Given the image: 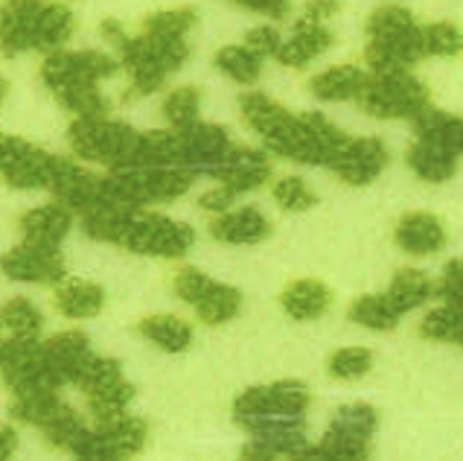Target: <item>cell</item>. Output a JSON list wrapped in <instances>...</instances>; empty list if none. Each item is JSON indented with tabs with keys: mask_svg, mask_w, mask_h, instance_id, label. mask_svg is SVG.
I'll list each match as a JSON object with an SVG mask.
<instances>
[{
	"mask_svg": "<svg viewBox=\"0 0 463 461\" xmlns=\"http://www.w3.org/2000/svg\"><path fill=\"white\" fill-rule=\"evenodd\" d=\"M90 240L128 248L135 255L178 260L195 243V231L187 222H178L157 210H128V207H97L82 216Z\"/></svg>",
	"mask_w": 463,
	"mask_h": 461,
	"instance_id": "cell-1",
	"label": "cell"
},
{
	"mask_svg": "<svg viewBox=\"0 0 463 461\" xmlns=\"http://www.w3.org/2000/svg\"><path fill=\"white\" fill-rule=\"evenodd\" d=\"M120 71V62L99 50H59L44 56L42 79L64 109L76 114V120L109 117L111 102L99 94L102 79Z\"/></svg>",
	"mask_w": 463,
	"mask_h": 461,
	"instance_id": "cell-2",
	"label": "cell"
},
{
	"mask_svg": "<svg viewBox=\"0 0 463 461\" xmlns=\"http://www.w3.org/2000/svg\"><path fill=\"white\" fill-rule=\"evenodd\" d=\"M102 35L111 47H117V62L128 73V97H149L161 88L166 79L181 71V64L190 59L187 38H169L155 33L128 35L126 26L117 18L102 21Z\"/></svg>",
	"mask_w": 463,
	"mask_h": 461,
	"instance_id": "cell-3",
	"label": "cell"
},
{
	"mask_svg": "<svg viewBox=\"0 0 463 461\" xmlns=\"http://www.w3.org/2000/svg\"><path fill=\"white\" fill-rule=\"evenodd\" d=\"M76 30L73 12L64 4H35V0H12L0 6V53H59Z\"/></svg>",
	"mask_w": 463,
	"mask_h": 461,
	"instance_id": "cell-4",
	"label": "cell"
},
{
	"mask_svg": "<svg viewBox=\"0 0 463 461\" xmlns=\"http://www.w3.org/2000/svg\"><path fill=\"white\" fill-rule=\"evenodd\" d=\"M68 143L76 158L109 167L111 173L143 167V131L131 129L128 123L111 120V117H90V120H76L73 117Z\"/></svg>",
	"mask_w": 463,
	"mask_h": 461,
	"instance_id": "cell-5",
	"label": "cell"
},
{
	"mask_svg": "<svg viewBox=\"0 0 463 461\" xmlns=\"http://www.w3.org/2000/svg\"><path fill=\"white\" fill-rule=\"evenodd\" d=\"M207 176H213L219 184L213 190H207L198 205L210 214H228L231 205L240 199L242 193L260 190L262 184L271 178V158L262 149H250V147H233L231 155L224 161L210 169Z\"/></svg>",
	"mask_w": 463,
	"mask_h": 461,
	"instance_id": "cell-6",
	"label": "cell"
},
{
	"mask_svg": "<svg viewBox=\"0 0 463 461\" xmlns=\"http://www.w3.org/2000/svg\"><path fill=\"white\" fill-rule=\"evenodd\" d=\"M362 111L376 120H417L431 105L429 88L411 71L402 73H367V85L359 97Z\"/></svg>",
	"mask_w": 463,
	"mask_h": 461,
	"instance_id": "cell-7",
	"label": "cell"
},
{
	"mask_svg": "<svg viewBox=\"0 0 463 461\" xmlns=\"http://www.w3.org/2000/svg\"><path fill=\"white\" fill-rule=\"evenodd\" d=\"M76 386L85 391L90 415H94L97 424H109V420L126 415L128 403L135 400V386L123 377L120 362L102 357V353H94L85 362Z\"/></svg>",
	"mask_w": 463,
	"mask_h": 461,
	"instance_id": "cell-8",
	"label": "cell"
},
{
	"mask_svg": "<svg viewBox=\"0 0 463 461\" xmlns=\"http://www.w3.org/2000/svg\"><path fill=\"white\" fill-rule=\"evenodd\" d=\"M175 295L195 310V315L210 327H219L224 322H233L242 310V293L222 281L207 278L202 269L184 266L175 272L172 281Z\"/></svg>",
	"mask_w": 463,
	"mask_h": 461,
	"instance_id": "cell-9",
	"label": "cell"
},
{
	"mask_svg": "<svg viewBox=\"0 0 463 461\" xmlns=\"http://www.w3.org/2000/svg\"><path fill=\"white\" fill-rule=\"evenodd\" d=\"M312 403V394L307 383L300 379H277L269 386L245 389L233 400V418L240 424L248 420H266V418H303Z\"/></svg>",
	"mask_w": 463,
	"mask_h": 461,
	"instance_id": "cell-10",
	"label": "cell"
},
{
	"mask_svg": "<svg viewBox=\"0 0 463 461\" xmlns=\"http://www.w3.org/2000/svg\"><path fill=\"white\" fill-rule=\"evenodd\" d=\"M59 155H50L35 143L0 135V178L18 190H50L56 178Z\"/></svg>",
	"mask_w": 463,
	"mask_h": 461,
	"instance_id": "cell-11",
	"label": "cell"
},
{
	"mask_svg": "<svg viewBox=\"0 0 463 461\" xmlns=\"http://www.w3.org/2000/svg\"><path fill=\"white\" fill-rule=\"evenodd\" d=\"M0 272L9 281L21 283H42V286H59L68 281V263H64L61 248H42L21 243L0 255Z\"/></svg>",
	"mask_w": 463,
	"mask_h": 461,
	"instance_id": "cell-12",
	"label": "cell"
},
{
	"mask_svg": "<svg viewBox=\"0 0 463 461\" xmlns=\"http://www.w3.org/2000/svg\"><path fill=\"white\" fill-rule=\"evenodd\" d=\"M388 161H391V152L382 138H350L347 147L333 158V164L326 169H333L344 184L362 187V184L379 178L382 169L388 167Z\"/></svg>",
	"mask_w": 463,
	"mask_h": 461,
	"instance_id": "cell-13",
	"label": "cell"
},
{
	"mask_svg": "<svg viewBox=\"0 0 463 461\" xmlns=\"http://www.w3.org/2000/svg\"><path fill=\"white\" fill-rule=\"evenodd\" d=\"M90 357H94V351H90V341L82 331H61L50 339H42V360L59 389L71 383L76 386Z\"/></svg>",
	"mask_w": 463,
	"mask_h": 461,
	"instance_id": "cell-14",
	"label": "cell"
},
{
	"mask_svg": "<svg viewBox=\"0 0 463 461\" xmlns=\"http://www.w3.org/2000/svg\"><path fill=\"white\" fill-rule=\"evenodd\" d=\"M73 210L59 202H50L42 207H33L18 219L21 243L42 245V248H61L64 236L73 228Z\"/></svg>",
	"mask_w": 463,
	"mask_h": 461,
	"instance_id": "cell-15",
	"label": "cell"
},
{
	"mask_svg": "<svg viewBox=\"0 0 463 461\" xmlns=\"http://www.w3.org/2000/svg\"><path fill=\"white\" fill-rule=\"evenodd\" d=\"M271 219L260 207H231L228 214H219L210 222V236L224 245H257L271 236Z\"/></svg>",
	"mask_w": 463,
	"mask_h": 461,
	"instance_id": "cell-16",
	"label": "cell"
},
{
	"mask_svg": "<svg viewBox=\"0 0 463 461\" xmlns=\"http://www.w3.org/2000/svg\"><path fill=\"white\" fill-rule=\"evenodd\" d=\"M329 47H333V30H329L324 21L303 15V18H298L292 35L280 44L274 59L286 64V68H303V64L315 62Z\"/></svg>",
	"mask_w": 463,
	"mask_h": 461,
	"instance_id": "cell-17",
	"label": "cell"
},
{
	"mask_svg": "<svg viewBox=\"0 0 463 461\" xmlns=\"http://www.w3.org/2000/svg\"><path fill=\"white\" fill-rule=\"evenodd\" d=\"M393 240L405 255L429 257V255H438L446 245V228L438 216L429 214V210H411V214H405L396 222Z\"/></svg>",
	"mask_w": 463,
	"mask_h": 461,
	"instance_id": "cell-18",
	"label": "cell"
},
{
	"mask_svg": "<svg viewBox=\"0 0 463 461\" xmlns=\"http://www.w3.org/2000/svg\"><path fill=\"white\" fill-rule=\"evenodd\" d=\"M283 310L298 322H315L333 307V289L315 278H300L292 281L280 293Z\"/></svg>",
	"mask_w": 463,
	"mask_h": 461,
	"instance_id": "cell-19",
	"label": "cell"
},
{
	"mask_svg": "<svg viewBox=\"0 0 463 461\" xmlns=\"http://www.w3.org/2000/svg\"><path fill=\"white\" fill-rule=\"evenodd\" d=\"M364 85H367V73L362 68H355V64H335V68H326L309 79L312 97L324 102L359 100Z\"/></svg>",
	"mask_w": 463,
	"mask_h": 461,
	"instance_id": "cell-20",
	"label": "cell"
},
{
	"mask_svg": "<svg viewBox=\"0 0 463 461\" xmlns=\"http://www.w3.org/2000/svg\"><path fill=\"white\" fill-rule=\"evenodd\" d=\"M405 161L414 169V176H420L429 184H443L458 173V155L440 147V143L422 140V138H414Z\"/></svg>",
	"mask_w": 463,
	"mask_h": 461,
	"instance_id": "cell-21",
	"label": "cell"
},
{
	"mask_svg": "<svg viewBox=\"0 0 463 461\" xmlns=\"http://www.w3.org/2000/svg\"><path fill=\"white\" fill-rule=\"evenodd\" d=\"M105 307V289L94 281L68 278L56 286V310L64 319H94Z\"/></svg>",
	"mask_w": 463,
	"mask_h": 461,
	"instance_id": "cell-22",
	"label": "cell"
},
{
	"mask_svg": "<svg viewBox=\"0 0 463 461\" xmlns=\"http://www.w3.org/2000/svg\"><path fill=\"white\" fill-rule=\"evenodd\" d=\"M137 333L166 353H181V351H187L193 341V324L184 322L181 315L155 312L137 322Z\"/></svg>",
	"mask_w": 463,
	"mask_h": 461,
	"instance_id": "cell-23",
	"label": "cell"
},
{
	"mask_svg": "<svg viewBox=\"0 0 463 461\" xmlns=\"http://www.w3.org/2000/svg\"><path fill=\"white\" fill-rule=\"evenodd\" d=\"M420 30L417 15L408 6L400 4H385L373 9L367 15V42H402V38H411Z\"/></svg>",
	"mask_w": 463,
	"mask_h": 461,
	"instance_id": "cell-24",
	"label": "cell"
},
{
	"mask_svg": "<svg viewBox=\"0 0 463 461\" xmlns=\"http://www.w3.org/2000/svg\"><path fill=\"white\" fill-rule=\"evenodd\" d=\"M94 429L99 432L105 447H109L117 458H128V456L140 453L143 444H146V436H149L146 420L137 415H128V412L109 420V424H97Z\"/></svg>",
	"mask_w": 463,
	"mask_h": 461,
	"instance_id": "cell-25",
	"label": "cell"
},
{
	"mask_svg": "<svg viewBox=\"0 0 463 461\" xmlns=\"http://www.w3.org/2000/svg\"><path fill=\"white\" fill-rule=\"evenodd\" d=\"M414 135L422 140L440 143L449 152L460 155L463 152V117L446 114L440 109H434V105H429L414 120Z\"/></svg>",
	"mask_w": 463,
	"mask_h": 461,
	"instance_id": "cell-26",
	"label": "cell"
},
{
	"mask_svg": "<svg viewBox=\"0 0 463 461\" xmlns=\"http://www.w3.org/2000/svg\"><path fill=\"white\" fill-rule=\"evenodd\" d=\"M385 295L393 304V310L405 315V312H414L417 307L426 304V301L434 295V283L429 281V274L420 269H400L393 274Z\"/></svg>",
	"mask_w": 463,
	"mask_h": 461,
	"instance_id": "cell-27",
	"label": "cell"
},
{
	"mask_svg": "<svg viewBox=\"0 0 463 461\" xmlns=\"http://www.w3.org/2000/svg\"><path fill=\"white\" fill-rule=\"evenodd\" d=\"M0 331L9 339H42L44 315L30 298H9L0 307Z\"/></svg>",
	"mask_w": 463,
	"mask_h": 461,
	"instance_id": "cell-28",
	"label": "cell"
},
{
	"mask_svg": "<svg viewBox=\"0 0 463 461\" xmlns=\"http://www.w3.org/2000/svg\"><path fill=\"white\" fill-rule=\"evenodd\" d=\"M350 322H355L359 327H367V331H376V333H391L396 331L402 315L393 310V304L388 301V295H359L350 304L347 310Z\"/></svg>",
	"mask_w": 463,
	"mask_h": 461,
	"instance_id": "cell-29",
	"label": "cell"
},
{
	"mask_svg": "<svg viewBox=\"0 0 463 461\" xmlns=\"http://www.w3.org/2000/svg\"><path fill=\"white\" fill-rule=\"evenodd\" d=\"M216 71L224 73L236 85H257L262 76V59L245 44H228L216 53Z\"/></svg>",
	"mask_w": 463,
	"mask_h": 461,
	"instance_id": "cell-30",
	"label": "cell"
},
{
	"mask_svg": "<svg viewBox=\"0 0 463 461\" xmlns=\"http://www.w3.org/2000/svg\"><path fill=\"white\" fill-rule=\"evenodd\" d=\"M198 109H202V91L195 85L172 88L161 102V114L169 129H187L198 123Z\"/></svg>",
	"mask_w": 463,
	"mask_h": 461,
	"instance_id": "cell-31",
	"label": "cell"
},
{
	"mask_svg": "<svg viewBox=\"0 0 463 461\" xmlns=\"http://www.w3.org/2000/svg\"><path fill=\"white\" fill-rule=\"evenodd\" d=\"M463 53V30L452 21L422 24V56H443L452 59Z\"/></svg>",
	"mask_w": 463,
	"mask_h": 461,
	"instance_id": "cell-32",
	"label": "cell"
},
{
	"mask_svg": "<svg viewBox=\"0 0 463 461\" xmlns=\"http://www.w3.org/2000/svg\"><path fill=\"white\" fill-rule=\"evenodd\" d=\"M420 336L431 341H452L463 348V310L455 307H438L420 322Z\"/></svg>",
	"mask_w": 463,
	"mask_h": 461,
	"instance_id": "cell-33",
	"label": "cell"
},
{
	"mask_svg": "<svg viewBox=\"0 0 463 461\" xmlns=\"http://www.w3.org/2000/svg\"><path fill=\"white\" fill-rule=\"evenodd\" d=\"M370 368H373V351L370 348H338L333 357H329L326 371L333 379H338V383H355Z\"/></svg>",
	"mask_w": 463,
	"mask_h": 461,
	"instance_id": "cell-34",
	"label": "cell"
},
{
	"mask_svg": "<svg viewBox=\"0 0 463 461\" xmlns=\"http://www.w3.org/2000/svg\"><path fill=\"white\" fill-rule=\"evenodd\" d=\"M271 196H274V202L286 210V214H303V210H309V207L317 205V193L298 176L277 178L274 187H271Z\"/></svg>",
	"mask_w": 463,
	"mask_h": 461,
	"instance_id": "cell-35",
	"label": "cell"
},
{
	"mask_svg": "<svg viewBox=\"0 0 463 461\" xmlns=\"http://www.w3.org/2000/svg\"><path fill=\"white\" fill-rule=\"evenodd\" d=\"M195 21H198V15L193 9H164V12H152V15H146L140 30L155 33V35H169V38H187Z\"/></svg>",
	"mask_w": 463,
	"mask_h": 461,
	"instance_id": "cell-36",
	"label": "cell"
},
{
	"mask_svg": "<svg viewBox=\"0 0 463 461\" xmlns=\"http://www.w3.org/2000/svg\"><path fill=\"white\" fill-rule=\"evenodd\" d=\"M329 427L341 429V432H350V436H359V438H373V432L379 427V415H376L373 406L353 403V406H344V409H338Z\"/></svg>",
	"mask_w": 463,
	"mask_h": 461,
	"instance_id": "cell-37",
	"label": "cell"
},
{
	"mask_svg": "<svg viewBox=\"0 0 463 461\" xmlns=\"http://www.w3.org/2000/svg\"><path fill=\"white\" fill-rule=\"evenodd\" d=\"M434 293L443 298V304L463 310V260L446 263L443 278H440L438 286H434Z\"/></svg>",
	"mask_w": 463,
	"mask_h": 461,
	"instance_id": "cell-38",
	"label": "cell"
},
{
	"mask_svg": "<svg viewBox=\"0 0 463 461\" xmlns=\"http://www.w3.org/2000/svg\"><path fill=\"white\" fill-rule=\"evenodd\" d=\"M280 44H283L280 33H277L274 26H266V24L254 26V30H248V35H245V47L254 50L260 59H274Z\"/></svg>",
	"mask_w": 463,
	"mask_h": 461,
	"instance_id": "cell-39",
	"label": "cell"
},
{
	"mask_svg": "<svg viewBox=\"0 0 463 461\" xmlns=\"http://www.w3.org/2000/svg\"><path fill=\"white\" fill-rule=\"evenodd\" d=\"M240 9H248L254 12V15H266V18H286L288 12H292V4H286V0H257V4H236Z\"/></svg>",
	"mask_w": 463,
	"mask_h": 461,
	"instance_id": "cell-40",
	"label": "cell"
},
{
	"mask_svg": "<svg viewBox=\"0 0 463 461\" xmlns=\"http://www.w3.org/2000/svg\"><path fill=\"white\" fill-rule=\"evenodd\" d=\"M18 447V432L9 424H0V461H9Z\"/></svg>",
	"mask_w": 463,
	"mask_h": 461,
	"instance_id": "cell-41",
	"label": "cell"
},
{
	"mask_svg": "<svg viewBox=\"0 0 463 461\" xmlns=\"http://www.w3.org/2000/svg\"><path fill=\"white\" fill-rule=\"evenodd\" d=\"M338 9H341V4H335V0H321V4H309L303 15H309L315 21H324L326 24V18H333Z\"/></svg>",
	"mask_w": 463,
	"mask_h": 461,
	"instance_id": "cell-42",
	"label": "cell"
},
{
	"mask_svg": "<svg viewBox=\"0 0 463 461\" xmlns=\"http://www.w3.org/2000/svg\"><path fill=\"white\" fill-rule=\"evenodd\" d=\"M6 91H9V85H6V79L0 76V105H4V100H6Z\"/></svg>",
	"mask_w": 463,
	"mask_h": 461,
	"instance_id": "cell-43",
	"label": "cell"
}]
</instances>
